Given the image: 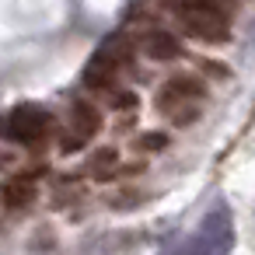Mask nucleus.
Listing matches in <instances>:
<instances>
[{
  "mask_svg": "<svg viewBox=\"0 0 255 255\" xmlns=\"http://www.w3.org/2000/svg\"><path fill=\"white\" fill-rule=\"evenodd\" d=\"M178 21L199 42H227V35H231L227 0H182Z\"/></svg>",
  "mask_w": 255,
  "mask_h": 255,
  "instance_id": "2",
  "label": "nucleus"
},
{
  "mask_svg": "<svg viewBox=\"0 0 255 255\" xmlns=\"http://www.w3.org/2000/svg\"><path fill=\"white\" fill-rule=\"evenodd\" d=\"M0 199H4V206H11V210H18V206H28L32 199H35V185L25 178H11V182H4V189H0Z\"/></svg>",
  "mask_w": 255,
  "mask_h": 255,
  "instance_id": "8",
  "label": "nucleus"
},
{
  "mask_svg": "<svg viewBox=\"0 0 255 255\" xmlns=\"http://www.w3.org/2000/svg\"><path fill=\"white\" fill-rule=\"evenodd\" d=\"M49 133V116L39 109V105H18L7 119V136L14 143H42Z\"/></svg>",
  "mask_w": 255,
  "mask_h": 255,
  "instance_id": "4",
  "label": "nucleus"
},
{
  "mask_svg": "<svg viewBox=\"0 0 255 255\" xmlns=\"http://www.w3.org/2000/svg\"><path fill=\"white\" fill-rule=\"evenodd\" d=\"M116 150H102V154H95V161H91V175H109L112 168H116Z\"/></svg>",
  "mask_w": 255,
  "mask_h": 255,
  "instance_id": "9",
  "label": "nucleus"
},
{
  "mask_svg": "<svg viewBox=\"0 0 255 255\" xmlns=\"http://www.w3.org/2000/svg\"><path fill=\"white\" fill-rule=\"evenodd\" d=\"M98 126H102V112H98L91 102H77V105L70 109V136L63 140V150L84 147V143L98 133Z\"/></svg>",
  "mask_w": 255,
  "mask_h": 255,
  "instance_id": "6",
  "label": "nucleus"
},
{
  "mask_svg": "<svg viewBox=\"0 0 255 255\" xmlns=\"http://www.w3.org/2000/svg\"><path fill=\"white\" fill-rule=\"evenodd\" d=\"M164 143H168V140H164L161 133H147V136L140 140V147H147V150H150V147H164Z\"/></svg>",
  "mask_w": 255,
  "mask_h": 255,
  "instance_id": "10",
  "label": "nucleus"
},
{
  "mask_svg": "<svg viewBox=\"0 0 255 255\" xmlns=\"http://www.w3.org/2000/svg\"><path fill=\"white\" fill-rule=\"evenodd\" d=\"M199 98H203V84L196 77H171L157 95V112L178 126H189L199 116Z\"/></svg>",
  "mask_w": 255,
  "mask_h": 255,
  "instance_id": "3",
  "label": "nucleus"
},
{
  "mask_svg": "<svg viewBox=\"0 0 255 255\" xmlns=\"http://www.w3.org/2000/svg\"><path fill=\"white\" fill-rule=\"evenodd\" d=\"M143 53L150 60H178L182 56V42L171 35V32H150L143 39Z\"/></svg>",
  "mask_w": 255,
  "mask_h": 255,
  "instance_id": "7",
  "label": "nucleus"
},
{
  "mask_svg": "<svg viewBox=\"0 0 255 255\" xmlns=\"http://www.w3.org/2000/svg\"><path fill=\"white\" fill-rule=\"evenodd\" d=\"M126 60V46L116 39V42H109L105 49H98L95 56H91V63L84 67V84L88 88H105V84H112V77H116V70H119V63Z\"/></svg>",
  "mask_w": 255,
  "mask_h": 255,
  "instance_id": "5",
  "label": "nucleus"
},
{
  "mask_svg": "<svg viewBox=\"0 0 255 255\" xmlns=\"http://www.w3.org/2000/svg\"><path fill=\"white\" fill-rule=\"evenodd\" d=\"M234 248V217L227 203H213L210 213L203 217L199 231L175 252V255H231Z\"/></svg>",
  "mask_w": 255,
  "mask_h": 255,
  "instance_id": "1",
  "label": "nucleus"
}]
</instances>
